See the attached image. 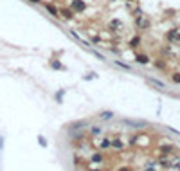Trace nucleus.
Returning <instances> with one entry per match:
<instances>
[{
  "label": "nucleus",
  "mask_w": 180,
  "mask_h": 171,
  "mask_svg": "<svg viewBox=\"0 0 180 171\" xmlns=\"http://www.w3.org/2000/svg\"><path fill=\"white\" fill-rule=\"evenodd\" d=\"M137 61H139V63H148V56L139 54V56H137Z\"/></svg>",
  "instance_id": "nucleus-5"
},
{
  "label": "nucleus",
  "mask_w": 180,
  "mask_h": 171,
  "mask_svg": "<svg viewBox=\"0 0 180 171\" xmlns=\"http://www.w3.org/2000/svg\"><path fill=\"white\" fill-rule=\"evenodd\" d=\"M151 85H155V87H159V88H164V83H160V81H157V79H148Z\"/></svg>",
  "instance_id": "nucleus-6"
},
{
  "label": "nucleus",
  "mask_w": 180,
  "mask_h": 171,
  "mask_svg": "<svg viewBox=\"0 0 180 171\" xmlns=\"http://www.w3.org/2000/svg\"><path fill=\"white\" fill-rule=\"evenodd\" d=\"M168 40L173 41V43H178L180 41V31L178 29H171V31L168 32Z\"/></svg>",
  "instance_id": "nucleus-2"
},
{
  "label": "nucleus",
  "mask_w": 180,
  "mask_h": 171,
  "mask_svg": "<svg viewBox=\"0 0 180 171\" xmlns=\"http://www.w3.org/2000/svg\"><path fill=\"white\" fill-rule=\"evenodd\" d=\"M101 117H103V119H110V117H112V112H103Z\"/></svg>",
  "instance_id": "nucleus-8"
},
{
  "label": "nucleus",
  "mask_w": 180,
  "mask_h": 171,
  "mask_svg": "<svg viewBox=\"0 0 180 171\" xmlns=\"http://www.w3.org/2000/svg\"><path fill=\"white\" fill-rule=\"evenodd\" d=\"M126 124H130V126H146V123L144 121H124Z\"/></svg>",
  "instance_id": "nucleus-3"
},
{
  "label": "nucleus",
  "mask_w": 180,
  "mask_h": 171,
  "mask_svg": "<svg viewBox=\"0 0 180 171\" xmlns=\"http://www.w3.org/2000/svg\"><path fill=\"white\" fill-rule=\"evenodd\" d=\"M70 9H72L74 13H83V11L87 9V4H85L83 0H72V4H70Z\"/></svg>",
  "instance_id": "nucleus-1"
},
{
  "label": "nucleus",
  "mask_w": 180,
  "mask_h": 171,
  "mask_svg": "<svg viewBox=\"0 0 180 171\" xmlns=\"http://www.w3.org/2000/svg\"><path fill=\"white\" fill-rule=\"evenodd\" d=\"M173 81H177V83H180V74H173Z\"/></svg>",
  "instance_id": "nucleus-9"
},
{
  "label": "nucleus",
  "mask_w": 180,
  "mask_h": 171,
  "mask_svg": "<svg viewBox=\"0 0 180 171\" xmlns=\"http://www.w3.org/2000/svg\"><path fill=\"white\" fill-rule=\"evenodd\" d=\"M29 2H32V4H41V0H29Z\"/></svg>",
  "instance_id": "nucleus-10"
},
{
  "label": "nucleus",
  "mask_w": 180,
  "mask_h": 171,
  "mask_svg": "<svg viewBox=\"0 0 180 171\" xmlns=\"http://www.w3.org/2000/svg\"><path fill=\"white\" fill-rule=\"evenodd\" d=\"M45 7H47V11H49V13H52L54 16H59V14H58V9H56V7H52L50 4H45Z\"/></svg>",
  "instance_id": "nucleus-4"
},
{
  "label": "nucleus",
  "mask_w": 180,
  "mask_h": 171,
  "mask_svg": "<svg viewBox=\"0 0 180 171\" xmlns=\"http://www.w3.org/2000/svg\"><path fill=\"white\" fill-rule=\"evenodd\" d=\"M139 43H141V38H139V36H137V38H133V40H132V41H130V47H137V45H139Z\"/></svg>",
  "instance_id": "nucleus-7"
}]
</instances>
